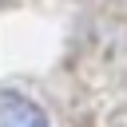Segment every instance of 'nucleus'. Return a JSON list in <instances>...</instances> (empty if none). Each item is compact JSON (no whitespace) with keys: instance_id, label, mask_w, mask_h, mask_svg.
Listing matches in <instances>:
<instances>
[{"instance_id":"f257e3e1","label":"nucleus","mask_w":127,"mask_h":127,"mask_svg":"<svg viewBox=\"0 0 127 127\" xmlns=\"http://www.w3.org/2000/svg\"><path fill=\"white\" fill-rule=\"evenodd\" d=\"M0 127H52L48 115L20 91H4L0 95Z\"/></svg>"}]
</instances>
